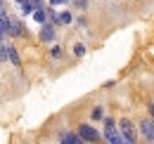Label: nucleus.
<instances>
[{
	"label": "nucleus",
	"instance_id": "39448f33",
	"mask_svg": "<svg viewBox=\"0 0 154 144\" xmlns=\"http://www.w3.org/2000/svg\"><path fill=\"white\" fill-rule=\"evenodd\" d=\"M40 40H43V43H52V40H55V28H52L50 24H43V28H40Z\"/></svg>",
	"mask_w": 154,
	"mask_h": 144
},
{
	"label": "nucleus",
	"instance_id": "2eb2a0df",
	"mask_svg": "<svg viewBox=\"0 0 154 144\" xmlns=\"http://www.w3.org/2000/svg\"><path fill=\"white\" fill-rule=\"evenodd\" d=\"M66 0H50V5H64Z\"/></svg>",
	"mask_w": 154,
	"mask_h": 144
},
{
	"label": "nucleus",
	"instance_id": "7ed1b4c3",
	"mask_svg": "<svg viewBox=\"0 0 154 144\" xmlns=\"http://www.w3.org/2000/svg\"><path fill=\"white\" fill-rule=\"evenodd\" d=\"M140 130H142V135H145L147 140L154 142V118H145V121L140 123Z\"/></svg>",
	"mask_w": 154,
	"mask_h": 144
},
{
	"label": "nucleus",
	"instance_id": "f3484780",
	"mask_svg": "<svg viewBox=\"0 0 154 144\" xmlns=\"http://www.w3.org/2000/svg\"><path fill=\"white\" fill-rule=\"evenodd\" d=\"M2 38H5V31H2V28H0V40H2Z\"/></svg>",
	"mask_w": 154,
	"mask_h": 144
},
{
	"label": "nucleus",
	"instance_id": "6e6552de",
	"mask_svg": "<svg viewBox=\"0 0 154 144\" xmlns=\"http://www.w3.org/2000/svg\"><path fill=\"white\" fill-rule=\"evenodd\" d=\"M10 21H12V17H10V14L2 10V12H0V28H2L5 33H7V28H10Z\"/></svg>",
	"mask_w": 154,
	"mask_h": 144
},
{
	"label": "nucleus",
	"instance_id": "4468645a",
	"mask_svg": "<svg viewBox=\"0 0 154 144\" xmlns=\"http://www.w3.org/2000/svg\"><path fill=\"white\" fill-rule=\"evenodd\" d=\"M52 57H62V47L55 45V47H52Z\"/></svg>",
	"mask_w": 154,
	"mask_h": 144
},
{
	"label": "nucleus",
	"instance_id": "a211bd4d",
	"mask_svg": "<svg viewBox=\"0 0 154 144\" xmlns=\"http://www.w3.org/2000/svg\"><path fill=\"white\" fill-rule=\"evenodd\" d=\"M2 10H5V5H2V0H0V12H2Z\"/></svg>",
	"mask_w": 154,
	"mask_h": 144
},
{
	"label": "nucleus",
	"instance_id": "423d86ee",
	"mask_svg": "<svg viewBox=\"0 0 154 144\" xmlns=\"http://www.w3.org/2000/svg\"><path fill=\"white\" fill-rule=\"evenodd\" d=\"M62 144H83V140L78 137V132L74 135V132H64L62 135Z\"/></svg>",
	"mask_w": 154,
	"mask_h": 144
},
{
	"label": "nucleus",
	"instance_id": "f03ea898",
	"mask_svg": "<svg viewBox=\"0 0 154 144\" xmlns=\"http://www.w3.org/2000/svg\"><path fill=\"white\" fill-rule=\"evenodd\" d=\"M119 130L123 132V137H126L131 144H135V140H137V130H135V125L131 123V121H121V123H119Z\"/></svg>",
	"mask_w": 154,
	"mask_h": 144
},
{
	"label": "nucleus",
	"instance_id": "1a4fd4ad",
	"mask_svg": "<svg viewBox=\"0 0 154 144\" xmlns=\"http://www.w3.org/2000/svg\"><path fill=\"white\" fill-rule=\"evenodd\" d=\"M71 21H74L71 12H59V21L57 24H64V26H66V24H71Z\"/></svg>",
	"mask_w": 154,
	"mask_h": 144
},
{
	"label": "nucleus",
	"instance_id": "ddd939ff",
	"mask_svg": "<svg viewBox=\"0 0 154 144\" xmlns=\"http://www.w3.org/2000/svg\"><path fill=\"white\" fill-rule=\"evenodd\" d=\"M74 5L81 7V10H85V7H88V0H74Z\"/></svg>",
	"mask_w": 154,
	"mask_h": 144
},
{
	"label": "nucleus",
	"instance_id": "0eeeda50",
	"mask_svg": "<svg viewBox=\"0 0 154 144\" xmlns=\"http://www.w3.org/2000/svg\"><path fill=\"white\" fill-rule=\"evenodd\" d=\"M33 19H36L38 24H45V21H48V12H45L43 7H36V10H33Z\"/></svg>",
	"mask_w": 154,
	"mask_h": 144
},
{
	"label": "nucleus",
	"instance_id": "f8f14e48",
	"mask_svg": "<svg viewBox=\"0 0 154 144\" xmlns=\"http://www.w3.org/2000/svg\"><path fill=\"white\" fill-rule=\"evenodd\" d=\"M74 54H76V57H83V54H85V45H81V43H78L76 47H74Z\"/></svg>",
	"mask_w": 154,
	"mask_h": 144
},
{
	"label": "nucleus",
	"instance_id": "f257e3e1",
	"mask_svg": "<svg viewBox=\"0 0 154 144\" xmlns=\"http://www.w3.org/2000/svg\"><path fill=\"white\" fill-rule=\"evenodd\" d=\"M78 137L83 142H100V132L93 125H81L78 128Z\"/></svg>",
	"mask_w": 154,
	"mask_h": 144
},
{
	"label": "nucleus",
	"instance_id": "9d476101",
	"mask_svg": "<svg viewBox=\"0 0 154 144\" xmlns=\"http://www.w3.org/2000/svg\"><path fill=\"white\" fill-rule=\"evenodd\" d=\"M102 116H104L102 106H95V109H93V116H90V118H93V121H102Z\"/></svg>",
	"mask_w": 154,
	"mask_h": 144
},
{
	"label": "nucleus",
	"instance_id": "6ab92c4d",
	"mask_svg": "<svg viewBox=\"0 0 154 144\" xmlns=\"http://www.w3.org/2000/svg\"><path fill=\"white\" fill-rule=\"evenodd\" d=\"M17 2H19V5H21V2H24V0H17Z\"/></svg>",
	"mask_w": 154,
	"mask_h": 144
},
{
	"label": "nucleus",
	"instance_id": "9b49d317",
	"mask_svg": "<svg viewBox=\"0 0 154 144\" xmlns=\"http://www.w3.org/2000/svg\"><path fill=\"white\" fill-rule=\"evenodd\" d=\"M0 62H7V47L2 40H0Z\"/></svg>",
	"mask_w": 154,
	"mask_h": 144
},
{
	"label": "nucleus",
	"instance_id": "dca6fc26",
	"mask_svg": "<svg viewBox=\"0 0 154 144\" xmlns=\"http://www.w3.org/2000/svg\"><path fill=\"white\" fill-rule=\"evenodd\" d=\"M149 113H152V118H154V102L149 104Z\"/></svg>",
	"mask_w": 154,
	"mask_h": 144
},
{
	"label": "nucleus",
	"instance_id": "20e7f679",
	"mask_svg": "<svg viewBox=\"0 0 154 144\" xmlns=\"http://www.w3.org/2000/svg\"><path fill=\"white\" fill-rule=\"evenodd\" d=\"M5 47H7V59H10V64L19 69L21 66V57H19V52L14 50V45H5Z\"/></svg>",
	"mask_w": 154,
	"mask_h": 144
}]
</instances>
